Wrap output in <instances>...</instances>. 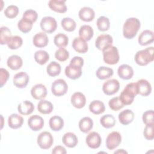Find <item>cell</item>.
Instances as JSON below:
<instances>
[{"label":"cell","mask_w":154,"mask_h":154,"mask_svg":"<svg viewBox=\"0 0 154 154\" xmlns=\"http://www.w3.org/2000/svg\"><path fill=\"white\" fill-rule=\"evenodd\" d=\"M140 20L135 17H129L124 23L123 26V35L127 39L133 38L140 28Z\"/></svg>","instance_id":"obj_1"},{"label":"cell","mask_w":154,"mask_h":154,"mask_svg":"<svg viewBox=\"0 0 154 154\" xmlns=\"http://www.w3.org/2000/svg\"><path fill=\"white\" fill-rule=\"evenodd\" d=\"M138 94V88L136 82H131L126 85L120 95V99L124 105L132 103L135 97Z\"/></svg>","instance_id":"obj_2"},{"label":"cell","mask_w":154,"mask_h":154,"mask_svg":"<svg viewBox=\"0 0 154 154\" xmlns=\"http://www.w3.org/2000/svg\"><path fill=\"white\" fill-rule=\"evenodd\" d=\"M135 61L140 66H146L153 61V47L138 51L135 55Z\"/></svg>","instance_id":"obj_3"},{"label":"cell","mask_w":154,"mask_h":154,"mask_svg":"<svg viewBox=\"0 0 154 154\" xmlns=\"http://www.w3.org/2000/svg\"><path fill=\"white\" fill-rule=\"evenodd\" d=\"M103 59L105 63L110 65L116 64L119 61V54L117 48L114 46H110L102 51Z\"/></svg>","instance_id":"obj_4"},{"label":"cell","mask_w":154,"mask_h":154,"mask_svg":"<svg viewBox=\"0 0 154 154\" xmlns=\"http://www.w3.org/2000/svg\"><path fill=\"white\" fill-rule=\"evenodd\" d=\"M37 144L38 146L44 150L49 149L53 144L54 138L52 134L47 131L41 132L37 137Z\"/></svg>","instance_id":"obj_5"},{"label":"cell","mask_w":154,"mask_h":154,"mask_svg":"<svg viewBox=\"0 0 154 154\" xmlns=\"http://www.w3.org/2000/svg\"><path fill=\"white\" fill-rule=\"evenodd\" d=\"M68 90V85L63 79L54 81L51 86V91L55 96H61L65 94Z\"/></svg>","instance_id":"obj_6"},{"label":"cell","mask_w":154,"mask_h":154,"mask_svg":"<svg viewBox=\"0 0 154 154\" xmlns=\"http://www.w3.org/2000/svg\"><path fill=\"white\" fill-rule=\"evenodd\" d=\"M41 29L47 33L54 32L57 28V22L56 20L51 16H46L42 18L40 22Z\"/></svg>","instance_id":"obj_7"},{"label":"cell","mask_w":154,"mask_h":154,"mask_svg":"<svg viewBox=\"0 0 154 154\" xmlns=\"http://www.w3.org/2000/svg\"><path fill=\"white\" fill-rule=\"evenodd\" d=\"M122 142L121 134L117 131L109 133L106 139V146L108 150H112L119 146Z\"/></svg>","instance_id":"obj_8"},{"label":"cell","mask_w":154,"mask_h":154,"mask_svg":"<svg viewBox=\"0 0 154 154\" xmlns=\"http://www.w3.org/2000/svg\"><path fill=\"white\" fill-rule=\"evenodd\" d=\"M120 88V83L116 79L106 81L102 86V91L106 95H112L117 93Z\"/></svg>","instance_id":"obj_9"},{"label":"cell","mask_w":154,"mask_h":154,"mask_svg":"<svg viewBox=\"0 0 154 154\" xmlns=\"http://www.w3.org/2000/svg\"><path fill=\"white\" fill-rule=\"evenodd\" d=\"M112 36L109 34H101L97 37L95 41V46L99 50L103 51L108 46H112Z\"/></svg>","instance_id":"obj_10"},{"label":"cell","mask_w":154,"mask_h":154,"mask_svg":"<svg viewBox=\"0 0 154 154\" xmlns=\"http://www.w3.org/2000/svg\"><path fill=\"white\" fill-rule=\"evenodd\" d=\"M29 81L28 75L24 72H20L14 75L13 79V84L17 88H22L26 87Z\"/></svg>","instance_id":"obj_11"},{"label":"cell","mask_w":154,"mask_h":154,"mask_svg":"<svg viewBox=\"0 0 154 154\" xmlns=\"http://www.w3.org/2000/svg\"><path fill=\"white\" fill-rule=\"evenodd\" d=\"M85 142L89 147L95 149L100 147L102 143V138L99 133L94 131L87 135Z\"/></svg>","instance_id":"obj_12"},{"label":"cell","mask_w":154,"mask_h":154,"mask_svg":"<svg viewBox=\"0 0 154 154\" xmlns=\"http://www.w3.org/2000/svg\"><path fill=\"white\" fill-rule=\"evenodd\" d=\"M31 94L33 98L37 100H42L47 95V89L42 84H38L34 85L31 90Z\"/></svg>","instance_id":"obj_13"},{"label":"cell","mask_w":154,"mask_h":154,"mask_svg":"<svg viewBox=\"0 0 154 154\" xmlns=\"http://www.w3.org/2000/svg\"><path fill=\"white\" fill-rule=\"evenodd\" d=\"M28 125L29 128L34 131H38L44 126V120L42 117L38 115L31 116L28 120Z\"/></svg>","instance_id":"obj_14"},{"label":"cell","mask_w":154,"mask_h":154,"mask_svg":"<svg viewBox=\"0 0 154 154\" xmlns=\"http://www.w3.org/2000/svg\"><path fill=\"white\" fill-rule=\"evenodd\" d=\"M138 94L143 96H147L149 95L152 91V87L150 82L144 79L138 80L137 82Z\"/></svg>","instance_id":"obj_15"},{"label":"cell","mask_w":154,"mask_h":154,"mask_svg":"<svg viewBox=\"0 0 154 154\" xmlns=\"http://www.w3.org/2000/svg\"><path fill=\"white\" fill-rule=\"evenodd\" d=\"M70 101L74 107L80 109L85 106L86 98L83 93L81 92H76L72 94Z\"/></svg>","instance_id":"obj_16"},{"label":"cell","mask_w":154,"mask_h":154,"mask_svg":"<svg viewBox=\"0 0 154 154\" xmlns=\"http://www.w3.org/2000/svg\"><path fill=\"white\" fill-rule=\"evenodd\" d=\"M117 73L120 78L125 80L132 78L134 75V70L131 66L128 64H122L120 66L117 70Z\"/></svg>","instance_id":"obj_17"},{"label":"cell","mask_w":154,"mask_h":154,"mask_svg":"<svg viewBox=\"0 0 154 154\" xmlns=\"http://www.w3.org/2000/svg\"><path fill=\"white\" fill-rule=\"evenodd\" d=\"M72 47L78 53L84 54L88 51V44L87 41L81 37H76L72 42Z\"/></svg>","instance_id":"obj_18"},{"label":"cell","mask_w":154,"mask_h":154,"mask_svg":"<svg viewBox=\"0 0 154 154\" xmlns=\"http://www.w3.org/2000/svg\"><path fill=\"white\" fill-rule=\"evenodd\" d=\"M65 75L72 79H78L82 75V67L69 64L65 68Z\"/></svg>","instance_id":"obj_19"},{"label":"cell","mask_w":154,"mask_h":154,"mask_svg":"<svg viewBox=\"0 0 154 154\" xmlns=\"http://www.w3.org/2000/svg\"><path fill=\"white\" fill-rule=\"evenodd\" d=\"M154 40L153 31L150 30L143 31L138 36V43L141 46H146L152 43Z\"/></svg>","instance_id":"obj_20"},{"label":"cell","mask_w":154,"mask_h":154,"mask_svg":"<svg viewBox=\"0 0 154 154\" xmlns=\"http://www.w3.org/2000/svg\"><path fill=\"white\" fill-rule=\"evenodd\" d=\"M49 42L48 37L45 32H40L37 33L32 38L34 45L37 48H43L47 46Z\"/></svg>","instance_id":"obj_21"},{"label":"cell","mask_w":154,"mask_h":154,"mask_svg":"<svg viewBox=\"0 0 154 154\" xmlns=\"http://www.w3.org/2000/svg\"><path fill=\"white\" fill-rule=\"evenodd\" d=\"M48 5L52 10L60 13H64L66 12L67 10L66 1L51 0L49 1Z\"/></svg>","instance_id":"obj_22"},{"label":"cell","mask_w":154,"mask_h":154,"mask_svg":"<svg viewBox=\"0 0 154 154\" xmlns=\"http://www.w3.org/2000/svg\"><path fill=\"white\" fill-rule=\"evenodd\" d=\"M95 13L93 8L88 7H84L79 11V17L81 20L90 22L94 18Z\"/></svg>","instance_id":"obj_23"},{"label":"cell","mask_w":154,"mask_h":154,"mask_svg":"<svg viewBox=\"0 0 154 154\" xmlns=\"http://www.w3.org/2000/svg\"><path fill=\"white\" fill-rule=\"evenodd\" d=\"M134 119V113L131 109H125L119 114V120L120 123L127 125L131 123Z\"/></svg>","instance_id":"obj_24"},{"label":"cell","mask_w":154,"mask_h":154,"mask_svg":"<svg viewBox=\"0 0 154 154\" xmlns=\"http://www.w3.org/2000/svg\"><path fill=\"white\" fill-rule=\"evenodd\" d=\"M23 123V119L17 114H11L8 119V124L11 129H18L20 128Z\"/></svg>","instance_id":"obj_25"},{"label":"cell","mask_w":154,"mask_h":154,"mask_svg":"<svg viewBox=\"0 0 154 154\" xmlns=\"http://www.w3.org/2000/svg\"><path fill=\"white\" fill-rule=\"evenodd\" d=\"M62 141L66 146L70 148L75 147L78 143L76 135L72 132L66 133L62 138Z\"/></svg>","instance_id":"obj_26"},{"label":"cell","mask_w":154,"mask_h":154,"mask_svg":"<svg viewBox=\"0 0 154 154\" xmlns=\"http://www.w3.org/2000/svg\"><path fill=\"white\" fill-rule=\"evenodd\" d=\"M34 109V106L32 102L28 100H25L20 103L17 106L19 112L24 116L31 114Z\"/></svg>","instance_id":"obj_27"},{"label":"cell","mask_w":154,"mask_h":154,"mask_svg":"<svg viewBox=\"0 0 154 154\" xmlns=\"http://www.w3.org/2000/svg\"><path fill=\"white\" fill-rule=\"evenodd\" d=\"M22 64L23 62L21 57L16 55H13L9 57L7 61V64L8 67L14 70L20 69Z\"/></svg>","instance_id":"obj_28"},{"label":"cell","mask_w":154,"mask_h":154,"mask_svg":"<svg viewBox=\"0 0 154 154\" xmlns=\"http://www.w3.org/2000/svg\"><path fill=\"white\" fill-rule=\"evenodd\" d=\"M49 125L52 131H59L64 126V120L61 117L54 116L49 119Z\"/></svg>","instance_id":"obj_29"},{"label":"cell","mask_w":154,"mask_h":154,"mask_svg":"<svg viewBox=\"0 0 154 154\" xmlns=\"http://www.w3.org/2000/svg\"><path fill=\"white\" fill-rule=\"evenodd\" d=\"M93 29L91 26L84 25L80 27L79 30V37L84 39L85 41H89L93 36Z\"/></svg>","instance_id":"obj_30"},{"label":"cell","mask_w":154,"mask_h":154,"mask_svg":"<svg viewBox=\"0 0 154 154\" xmlns=\"http://www.w3.org/2000/svg\"><path fill=\"white\" fill-rule=\"evenodd\" d=\"M54 109L53 105L49 101L46 100L42 99L37 105V109L38 111L43 114H50Z\"/></svg>","instance_id":"obj_31"},{"label":"cell","mask_w":154,"mask_h":154,"mask_svg":"<svg viewBox=\"0 0 154 154\" xmlns=\"http://www.w3.org/2000/svg\"><path fill=\"white\" fill-rule=\"evenodd\" d=\"M114 73V71L111 68L105 67V66H101L98 68L96 71V75L97 78L101 80L108 79L111 76H112Z\"/></svg>","instance_id":"obj_32"},{"label":"cell","mask_w":154,"mask_h":154,"mask_svg":"<svg viewBox=\"0 0 154 154\" xmlns=\"http://www.w3.org/2000/svg\"><path fill=\"white\" fill-rule=\"evenodd\" d=\"M89 109L94 114H100L105 111V106L102 101L95 100L90 103Z\"/></svg>","instance_id":"obj_33"},{"label":"cell","mask_w":154,"mask_h":154,"mask_svg":"<svg viewBox=\"0 0 154 154\" xmlns=\"http://www.w3.org/2000/svg\"><path fill=\"white\" fill-rule=\"evenodd\" d=\"M93 126L92 119L88 117H85L80 120L79 122V128L81 132L84 133L88 132Z\"/></svg>","instance_id":"obj_34"},{"label":"cell","mask_w":154,"mask_h":154,"mask_svg":"<svg viewBox=\"0 0 154 154\" xmlns=\"http://www.w3.org/2000/svg\"><path fill=\"white\" fill-rule=\"evenodd\" d=\"M54 42L55 46L59 48H64L68 45L69 38L64 34L58 33L55 35Z\"/></svg>","instance_id":"obj_35"},{"label":"cell","mask_w":154,"mask_h":154,"mask_svg":"<svg viewBox=\"0 0 154 154\" xmlns=\"http://www.w3.org/2000/svg\"><path fill=\"white\" fill-rule=\"evenodd\" d=\"M23 43V40L21 37L19 35L11 36L7 40V45L10 49H17L19 48Z\"/></svg>","instance_id":"obj_36"},{"label":"cell","mask_w":154,"mask_h":154,"mask_svg":"<svg viewBox=\"0 0 154 154\" xmlns=\"http://www.w3.org/2000/svg\"><path fill=\"white\" fill-rule=\"evenodd\" d=\"M100 123L103 127L109 129L114 126L116 125V119L111 114H105L100 118Z\"/></svg>","instance_id":"obj_37"},{"label":"cell","mask_w":154,"mask_h":154,"mask_svg":"<svg viewBox=\"0 0 154 154\" xmlns=\"http://www.w3.org/2000/svg\"><path fill=\"white\" fill-rule=\"evenodd\" d=\"M61 66L59 63H57L56 61H52L51 62L48 66H47L46 71L48 74L50 76H58L61 72Z\"/></svg>","instance_id":"obj_38"},{"label":"cell","mask_w":154,"mask_h":154,"mask_svg":"<svg viewBox=\"0 0 154 154\" xmlns=\"http://www.w3.org/2000/svg\"><path fill=\"white\" fill-rule=\"evenodd\" d=\"M34 59L37 63L43 65L49 60V55L44 50H38L34 54Z\"/></svg>","instance_id":"obj_39"},{"label":"cell","mask_w":154,"mask_h":154,"mask_svg":"<svg viewBox=\"0 0 154 154\" xmlns=\"http://www.w3.org/2000/svg\"><path fill=\"white\" fill-rule=\"evenodd\" d=\"M33 22L29 20L22 17L17 23V27L23 33H27L29 32L32 27Z\"/></svg>","instance_id":"obj_40"},{"label":"cell","mask_w":154,"mask_h":154,"mask_svg":"<svg viewBox=\"0 0 154 154\" xmlns=\"http://www.w3.org/2000/svg\"><path fill=\"white\" fill-rule=\"evenodd\" d=\"M61 26L63 28L67 31L72 32L73 31L76 26L75 21L70 17H64L61 22Z\"/></svg>","instance_id":"obj_41"},{"label":"cell","mask_w":154,"mask_h":154,"mask_svg":"<svg viewBox=\"0 0 154 154\" xmlns=\"http://www.w3.org/2000/svg\"><path fill=\"white\" fill-rule=\"evenodd\" d=\"M97 28L100 31H108L110 27L109 20L106 16H100L96 22Z\"/></svg>","instance_id":"obj_42"},{"label":"cell","mask_w":154,"mask_h":154,"mask_svg":"<svg viewBox=\"0 0 154 154\" xmlns=\"http://www.w3.org/2000/svg\"><path fill=\"white\" fill-rule=\"evenodd\" d=\"M0 43L1 45L7 44V40L11 36V32L10 29L7 26H2L0 28Z\"/></svg>","instance_id":"obj_43"},{"label":"cell","mask_w":154,"mask_h":154,"mask_svg":"<svg viewBox=\"0 0 154 154\" xmlns=\"http://www.w3.org/2000/svg\"><path fill=\"white\" fill-rule=\"evenodd\" d=\"M19 13V8L14 5H10L8 6L4 10L5 16L9 18L13 19L16 17Z\"/></svg>","instance_id":"obj_44"},{"label":"cell","mask_w":154,"mask_h":154,"mask_svg":"<svg viewBox=\"0 0 154 154\" xmlns=\"http://www.w3.org/2000/svg\"><path fill=\"white\" fill-rule=\"evenodd\" d=\"M109 108L114 111H118L123 108L124 105L120 100L119 97H114L109 100Z\"/></svg>","instance_id":"obj_45"},{"label":"cell","mask_w":154,"mask_h":154,"mask_svg":"<svg viewBox=\"0 0 154 154\" xmlns=\"http://www.w3.org/2000/svg\"><path fill=\"white\" fill-rule=\"evenodd\" d=\"M55 57L60 61H65L69 57V53L64 48H59L55 53Z\"/></svg>","instance_id":"obj_46"},{"label":"cell","mask_w":154,"mask_h":154,"mask_svg":"<svg viewBox=\"0 0 154 154\" xmlns=\"http://www.w3.org/2000/svg\"><path fill=\"white\" fill-rule=\"evenodd\" d=\"M153 125L154 123H149L146 125L143 131V135L144 138L147 140H152L154 138Z\"/></svg>","instance_id":"obj_47"},{"label":"cell","mask_w":154,"mask_h":154,"mask_svg":"<svg viewBox=\"0 0 154 154\" xmlns=\"http://www.w3.org/2000/svg\"><path fill=\"white\" fill-rule=\"evenodd\" d=\"M22 17L27 19L30 21H31L32 22H35L37 19L38 14H37V13L34 10L29 9L26 10L23 13Z\"/></svg>","instance_id":"obj_48"},{"label":"cell","mask_w":154,"mask_h":154,"mask_svg":"<svg viewBox=\"0 0 154 154\" xmlns=\"http://www.w3.org/2000/svg\"><path fill=\"white\" fill-rule=\"evenodd\" d=\"M153 111L152 109L148 110L144 112L143 114L142 119L143 122L144 124H149V123H154L153 122Z\"/></svg>","instance_id":"obj_49"},{"label":"cell","mask_w":154,"mask_h":154,"mask_svg":"<svg viewBox=\"0 0 154 154\" xmlns=\"http://www.w3.org/2000/svg\"><path fill=\"white\" fill-rule=\"evenodd\" d=\"M0 76H1V79H0V82H1V87H2L6 83L7 80L9 78V73L8 72L3 68H1L0 69Z\"/></svg>","instance_id":"obj_50"},{"label":"cell","mask_w":154,"mask_h":154,"mask_svg":"<svg viewBox=\"0 0 154 154\" xmlns=\"http://www.w3.org/2000/svg\"><path fill=\"white\" fill-rule=\"evenodd\" d=\"M69 64L82 67L84 65V60L81 57L75 56L72 58V60L70 61Z\"/></svg>","instance_id":"obj_51"},{"label":"cell","mask_w":154,"mask_h":154,"mask_svg":"<svg viewBox=\"0 0 154 154\" xmlns=\"http://www.w3.org/2000/svg\"><path fill=\"white\" fill-rule=\"evenodd\" d=\"M66 153H67V151L66 149L61 146H56L52 150V154H57V153L65 154Z\"/></svg>","instance_id":"obj_52"},{"label":"cell","mask_w":154,"mask_h":154,"mask_svg":"<svg viewBox=\"0 0 154 154\" xmlns=\"http://www.w3.org/2000/svg\"><path fill=\"white\" fill-rule=\"evenodd\" d=\"M127 153V152H126L125 150H123V149H122V150H117V151H116V152H114V153Z\"/></svg>","instance_id":"obj_53"}]
</instances>
